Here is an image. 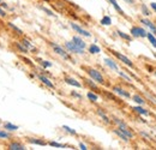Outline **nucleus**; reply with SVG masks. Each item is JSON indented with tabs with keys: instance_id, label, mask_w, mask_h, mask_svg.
<instances>
[{
	"instance_id": "obj_21",
	"label": "nucleus",
	"mask_w": 156,
	"mask_h": 150,
	"mask_svg": "<svg viewBox=\"0 0 156 150\" xmlns=\"http://www.w3.org/2000/svg\"><path fill=\"white\" fill-rule=\"evenodd\" d=\"M89 52L91 53V54H98L101 52V49H100V47L96 46V45H91L90 47H89Z\"/></svg>"
},
{
	"instance_id": "obj_40",
	"label": "nucleus",
	"mask_w": 156,
	"mask_h": 150,
	"mask_svg": "<svg viewBox=\"0 0 156 150\" xmlns=\"http://www.w3.org/2000/svg\"><path fill=\"white\" fill-rule=\"evenodd\" d=\"M0 6H1V7H5V9H7V4H5V2H0Z\"/></svg>"
},
{
	"instance_id": "obj_42",
	"label": "nucleus",
	"mask_w": 156,
	"mask_h": 150,
	"mask_svg": "<svg viewBox=\"0 0 156 150\" xmlns=\"http://www.w3.org/2000/svg\"><path fill=\"white\" fill-rule=\"evenodd\" d=\"M125 1H127L129 4H132V2H133V0H125Z\"/></svg>"
},
{
	"instance_id": "obj_44",
	"label": "nucleus",
	"mask_w": 156,
	"mask_h": 150,
	"mask_svg": "<svg viewBox=\"0 0 156 150\" xmlns=\"http://www.w3.org/2000/svg\"><path fill=\"white\" fill-rule=\"evenodd\" d=\"M155 75H156V72H155Z\"/></svg>"
},
{
	"instance_id": "obj_22",
	"label": "nucleus",
	"mask_w": 156,
	"mask_h": 150,
	"mask_svg": "<svg viewBox=\"0 0 156 150\" xmlns=\"http://www.w3.org/2000/svg\"><path fill=\"white\" fill-rule=\"evenodd\" d=\"M98 114L100 115V116H101V118H102V120H103L106 124H109V119H108V116L105 114V112H103V111H101V109L98 108Z\"/></svg>"
},
{
	"instance_id": "obj_33",
	"label": "nucleus",
	"mask_w": 156,
	"mask_h": 150,
	"mask_svg": "<svg viewBox=\"0 0 156 150\" xmlns=\"http://www.w3.org/2000/svg\"><path fill=\"white\" fill-rule=\"evenodd\" d=\"M142 10H143V13H144V15H147V16H149V15H150V12L148 11V9H147V6H145V5H142Z\"/></svg>"
},
{
	"instance_id": "obj_7",
	"label": "nucleus",
	"mask_w": 156,
	"mask_h": 150,
	"mask_svg": "<svg viewBox=\"0 0 156 150\" xmlns=\"http://www.w3.org/2000/svg\"><path fill=\"white\" fill-rule=\"evenodd\" d=\"M114 133L117 134L119 138H121V139H122V141H125V142H129V139H130V137H129L125 132L121 131L119 127H118V129H114Z\"/></svg>"
},
{
	"instance_id": "obj_14",
	"label": "nucleus",
	"mask_w": 156,
	"mask_h": 150,
	"mask_svg": "<svg viewBox=\"0 0 156 150\" xmlns=\"http://www.w3.org/2000/svg\"><path fill=\"white\" fill-rule=\"evenodd\" d=\"M72 41L77 45L78 47H80V48H85V42L82 40L80 38H78V36H75V38H72Z\"/></svg>"
},
{
	"instance_id": "obj_26",
	"label": "nucleus",
	"mask_w": 156,
	"mask_h": 150,
	"mask_svg": "<svg viewBox=\"0 0 156 150\" xmlns=\"http://www.w3.org/2000/svg\"><path fill=\"white\" fill-rule=\"evenodd\" d=\"M88 98L90 100V101H93V102H96L98 100V95L96 94H94V93H88Z\"/></svg>"
},
{
	"instance_id": "obj_32",
	"label": "nucleus",
	"mask_w": 156,
	"mask_h": 150,
	"mask_svg": "<svg viewBox=\"0 0 156 150\" xmlns=\"http://www.w3.org/2000/svg\"><path fill=\"white\" fill-rule=\"evenodd\" d=\"M133 100L136 101L137 103H139V105H143V103H144V100H143L139 95H135V96H133Z\"/></svg>"
},
{
	"instance_id": "obj_8",
	"label": "nucleus",
	"mask_w": 156,
	"mask_h": 150,
	"mask_svg": "<svg viewBox=\"0 0 156 150\" xmlns=\"http://www.w3.org/2000/svg\"><path fill=\"white\" fill-rule=\"evenodd\" d=\"M39 79L44 84V85H47L48 88H51V89H54V84L47 78V77H44V76H42V75H39Z\"/></svg>"
},
{
	"instance_id": "obj_4",
	"label": "nucleus",
	"mask_w": 156,
	"mask_h": 150,
	"mask_svg": "<svg viewBox=\"0 0 156 150\" xmlns=\"http://www.w3.org/2000/svg\"><path fill=\"white\" fill-rule=\"evenodd\" d=\"M147 34L148 33H145V30L142 29V28H139V27H133L131 29V35L135 36V38H145Z\"/></svg>"
},
{
	"instance_id": "obj_38",
	"label": "nucleus",
	"mask_w": 156,
	"mask_h": 150,
	"mask_svg": "<svg viewBox=\"0 0 156 150\" xmlns=\"http://www.w3.org/2000/svg\"><path fill=\"white\" fill-rule=\"evenodd\" d=\"M79 148L82 150H87L88 148H87V145L85 144H83V143H79Z\"/></svg>"
},
{
	"instance_id": "obj_41",
	"label": "nucleus",
	"mask_w": 156,
	"mask_h": 150,
	"mask_svg": "<svg viewBox=\"0 0 156 150\" xmlns=\"http://www.w3.org/2000/svg\"><path fill=\"white\" fill-rule=\"evenodd\" d=\"M150 6H151V7L156 11V2H151V4H150Z\"/></svg>"
},
{
	"instance_id": "obj_39",
	"label": "nucleus",
	"mask_w": 156,
	"mask_h": 150,
	"mask_svg": "<svg viewBox=\"0 0 156 150\" xmlns=\"http://www.w3.org/2000/svg\"><path fill=\"white\" fill-rule=\"evenodd\" d=\"M71 94H72V96H75V97H78V98H82V95L77 94V93H75V91H73V93H71Z\"/></svg>"
},
{
	"instance_id": "obj_10",
	"label": "nucleus",
	"mask_w": 156,
	"mask_h": 150,
	"mask_svg": "<svg viewBox=\"0 0 156 150\" xmlns=\"http://www.w3.org/2000/svg\"><path fill=\"white\" fill-rule=\"evenodd\" d=\"M9 149L10 150H24V145L23 144H20L18 142H12V143H10L9 144Z\"/></svg>"
},
{
	"instance_id": "obj_36",
	"label": "nucleus",
	"mask_w": 156,
	"mask_h": 150,
	"mask_svg": "<svg viewBox=\"0 0 156 150\" xmlns=\"http://www.w3.org/2000/svg\"><path fill=\"white\" fill-rule=\"evenodd\" d=\"M0 17H6V12L2 10L1 6H0Z\"/></svg>"
},
{
	"instance_id": "obj_18",
	"label": "nucleus",
	"mask_w": 156,
	"mask_h": 150,
	"mask_svg": "<svg viewBox=\"0 0 156 150\" xmlns=\"http://www.w3.org/2000/svg\"><path fill=\"white\" fill-rule=\"evenodd\" d=\"M16 45V47H17V49L20 51V53H28V48L22 43V42H16L15 43Z\"/></svg>"
},
{
	"instance_id": "obj_31",
	"label": "nucleus",
	"mask_w": 156,
	"mask_h": 150,
	"mask_svg": "<svg viewBox=\"0 0 156 150\" xmlns=\"http://www.w3.org/2000/svg\"><path fill=\"white\" fill-rule=\"evenodd\" d=\"M51 147H55V148H65L66 145H64V144H60V143H57V142H49L48 143Z\"/></svg>"
},
{
	"instance_id": "obj_23",
	"label": "nucleus",
	"mask_w": 156,
	"mask_h": 150,
	"mask_svg": "<svg viewBox=\"0 0 156 150\" xmlns=\"http://www.w3.org/2000/svg\"><path fill=\"white\" fill-rule=\"evenodd\" d=\"M111 23H112V19L109 18L108 16H105L103 18L101 19V24L102 25H111Z\"/></svg>"
},
{
	"instance_id": "obj_12",
	"label": "nucleus",
	"mask_w": 156,
	"mask_h": 150,
	"mask_svg": "<svg viewBox=\"0 0 156 150\" xmlns=\"http://www.w3.org/2000/svg\"><path fill=\"white\" fill-rule=\"evenodd\" d=\"M4 129L7 130V131H17L18 130V126L17 125H13L12 123H5L4 124Z\"/></svg>"
},
{
	"instance_id": "obj_37",
	"label": "nucleus",
	"mask_w": 156,
	"mask_h": 150,
	"mask_svg": "<svg viewBox=\"0 0 156 150\" xmlns=\"http://www.w3.org/2000/svg\"><path fill=\"white\" fill-rule=\"evenodd\" d=\"M119 75L121 76V77H124V78H125L126 80H131V78H130L129 76H126V75H125V73H122V72H119Z\"/></svg>"
},
{
	"instance_id": "obj_25",
	"label": "nucleus",
	"mask_w": 156,
	"mask_h": 150,
	"mask_svg": "<svg viewBox=\"0 0 156 150\" xmlns=\"http://www.w3.org/2000/svg\"><path fill=\"white\" fill-rule=\"evenodd\" d=\"M20 42H22V43H23V45H24V46H25L28 49H34V46H33V45H31V43H30V42H29L27 38H23Z\"/></svg>"
},
{
	"instance_id": "obj_11",
	"label": "nucleus",
	"mask_w": 156,
	"mask_h": 150,
	"mask_svg": "<svg viewBox=\"0 0 156 150\" xmlns=\"http://www.w3.org/2000/svg\"><path fill=\"white\" fill-rule=\"evenodd\" d=\"M65 82L67 83V84H70V85H72V87H76V88H80L82 87V84L77 82L75 78H70V77H66L65 78Z\"/></svg>"
},
{
	"instance_id": "obj_28",
	"label": "nucleus",
	"mask_w": 156,
	"mask_h": 150,
	"mask_svg": "<svg viewBox=\"0 0 156 150\" xmlns=\"http://www.w3.org/2000/svg\"><path fill=\"white\" fill-rule=\"evenodd\" d=\"M62 129H64L66 132H69L70 134H73V136H75V134H77V132L75 131L73 129H71V127H69V126H66V125H64V126H62Z\"/></svg>"
},
{
	"instance_id": "obj_16",
	"label": "nucleus",
	"mask_w": 156,
	"mask_h": 150,
	"mask_svg": "<svg viewBox=\"0 0 156 150\" xmlns=\"http://www.w3.org/2000/svg\"><path fill=\"white\" fill-rule=\"evenodd\" d=\"M28 142L31 143V144H37V145H46V144H47L44 141L36 139V138H28Z\"/></svg>"
},
{
	"instance_id": "obj_27",
	"label": "nucleus",
	"mask_w": 156,
	"mask_h": 150,
	"mask_svg": "<svg viewBox=\"0 0 156 150\" xmlns=\"http://www.w3.org/2000/svg\"><path fill=\"white\" fill-rule=\"evenodd\" d=\"M147 38H149V41L151 42V45L156 48V38H154V35H153V34H150V33H148V34H147Z\"/></svg>"
},
{
	"instance_id": "obj_6",
	"label": "nucleus",
	"mask_w": 156,
	"mask_h": 150,
	"mask_svg": "<svg viewBox=\"0 0 156 150\" xmlns=\"http://www.w3.org/2000/svg\"><path fill=\"white\" fill-rule=\"evenodd\" d=\"M71 28H72L75 31H77L78 34H80V35H83V36H85V38H91V34H90V33H88L87 30H84L83 28H80L79 25L75 24V23H71Z\"/></svg>"
},
{
	"instance_id": "obj_1",
	"label": "nucleus",
	"mask_w": 156,
	"mask_h": 150,
	"mask_svg": "<svg viewBox=\"0 0 156 150\" xmlns=\"http://www.w3.org/2000/svg\"><path fill=\"white\" fill-rule=\"evenodd\" d=\"M84 69L87 70V73L89 75V77H90L93 80L98 82L100 84H103V83H105V78H103V76L101 75L100 71L95 70V69H91V67H84Z\"/></svg>"
},
{
	"instance_id": "obj_29",
	"label": "nucleus",
	"mask_w": 156,
	"mask_h": 150,
	"mask_svg": "<svg viewBox=\"0 0 156 150\" xmlns=\"http://www.w3.org/2000/svg\"><path fill=\"white\" fill-rule=\"evenodd\" d=\"M117 33H118V35H119L121 38H124V40H127V41H130V40H131V36L126 35V34H125V33H122V31H119V30H118Z\"/></svg>"
},
{
	"instance_id": "obj_30",
	"label": "nucleus",
	"mask_w": 156,
	"mask_h": 150,
	"mask_svg": "<svg viewBox=\"0 0 156 150\" xmlns=\"http://www.w3.org/2000/svg\"><path fill=\"white\" fill-rule=\"evenodd\" d=\"M133 109H135L137 113H139V114H143V115H148V114H149V113H148V111L143 109L142 107H136V108H133Z\"/></svg>"
},
{
	"instance_id": "obj_35",
	"label": "nucleus",
	"mask_w": 156,
	"mask_h": 150,
	"mask_svg": "<svg viewBox=\"0 0 156 150\" xmlns=\"http://www.w3.org/2000/svg\"><path fill=\"white\" fill-rule=\"evenodd\" d=\"M41 9H42V10L44 11V12H47V13H48L49 16H54V13H53L52 11H49V10H47V9H44V7H41Z\"/></svg>"
},
{
	"instance_id": "obj_20",
	"label": "nucleus",
	"mask_w": 156,
	"mask_h": 150,
	"mask_svg": "<svg viewBox=\"0 0 156 150\" xmlns=\"http://www.w3.org/2000/svg\"><path fill=\"white\" fill-rule=\"evenodd\" d=\"M84 82H85V84L89 87V88H91V89H95V90H98V85L93 82V80H90V79H88V78H84L83 79Z\"/></svg>"
},
{
	"instance_id": "obj_19",
	"label": "nucleus",
	"mask_w": 156,
	"mask_h": 150,
	"mask_svg": "<svg viewBox=\"0 0 156 150\" xmlns=\"http://www.w3.org/2000/svg\"><path fill=\"white\" fill-rule=\"evenodd\" d=\"M108 1H109V2H111V4L113 5V7H114V9L117 10V11L119 12V13H120V15H122V16H124V11H122V10H121V7H120V6L118 5L117 0H108Z\"/></svg>"
},
{
	"instance_id": "obj_13",
	"label": "nucleus",
	"mask_w": 156,
	"mask_h": 150,
	"mask_svg": "<svg viewBox=\"0 0 156 150\" xmlns=\"http://www.w3.org/2000/svg\"><path fill=\"white\" fill-rule=\"evenodd\" d=\"M105 62H106V65L108 66V67H111V69H113L114 71H118V66H117V64L113 61V60H111V59H105Z\"/></svg>"
},
{
	"instance_id": "obj_2",
	"label": "nucleus",
	"mask_w": 156,
	"mask_h": 150,
	"mask_svg": "<svg viewBox=\"0 0 156 150\" xmlns=\"http://www.w3.org/2000/svg\"><path fill=\"white\" fill-rule=\"evenodd\" d=\"M65 47H66V49H67L69 52H71V53H76V54H84V48L78 47L73 41H72V42H66V43H65Z\"/></svg>"
},
{
	"instance_id": "obj_15",
	"label": "nucleus",
	"mask_w": 156,
	"mask_h": 150,
	"mask_svg": "<svg viewBox=\"0 0 156 150\" xmlns=\"http://www.w3.org/2000/svg\"><path fill=\"white\" fill-rule=\"evenodd\" d=\"M7 25H9V27H10V28H11V29H12V30H13V31H15V33L17 34V35H20V36L23 35V31L20 30V28H18V27H16V25H15L13 23H11V22H9V23H7Z\"/></svg>"
},
{
	"instance_id": "obj_43",
	"label": "nucleus",
	"mask_w": 156,
	"mask_h": 150,
	"mask_svg": "<svg viewBox=\"0 0 156 150\" xmlns=\"http://www.w3.org/2000/svg\"><path fill=\"white\" fill-rule=\"evenodd\" d=\"M0 2H1V0H0Z\"/></svg>"
},
{
	"instance_id": "obj_34",
	"label": "nucleus",
	"mask_w": 156,
	"mask_h": 150,
	"mask_svg": "<svg viewBox=\"0 0 156 150\" xmlns=\"http://www.w3.org/2000/svg\"><path fill=\"white\" fill-rule=\"evenodd\" d=\"M42 66L43 67H51L52 66V62H49V61H42Z\"/></svg>"
},
{
	"instance_id": "obj_3",
	"label": "nucleus",
	"mask_w": 156,
	"mask_h": 150,
	"mask_svg": "<svg viewBox=\"0 0 156 150\" xmlns=\"http://www.w3.org/2000/svg\"><path fill=\"white\" fill-rule=\"evenodd\" d=\"M51 46H52V48H53V51L60 55L61 58H64L65 60H71V56L67 54V52H65V49L64 48H61L59 45H55V43H53V42H51Z\"/></svg>"
},
{
	"instance_id": "obj_9",
	"label": "nucleus",
	"mask_w": 156,
	"mask_h": 150,
	"mask_svg": "<svg viewBox=\"0 0 156 150\" xmlns=\"http://www.w3.org/2000/svg\"><path fill=\"white\" fill-rule=\"evenodd\" d=\"M113 91L119 95H121V96H124V97H126V98H130V97H131V95L129 94L127 91H125L122 88H119V87H114V88H113Z\"/></svg>"
},
{
	"instance_id": "obj_5",
	"label": "nucleus",
	"mask_w": 156,
	"mask_h": 150,
	"mask_svg": "<svg viewBox=\"0 0 156 150\" xmlns=\"http://www.w3.org/2000/svg\"><path fill=\"white\" fill-rule=\"evenodd\" d=\"M112 53L114 54V55L117 56L118 59L120 60V61H122L124 64H126L127 66H130V67H133V64H132V61L127 58V56L122 55V54H120V53H118V52H115V51H112Z\"/></svg>"
},
{
	"instance_id": "obj_24",
	"label": "nucleus",
	"mask_w": 156,
	"mask_h": 150,
	"mask_svg": "<svg viewBox=\"0 0 156 150\" xmlns=\"http://www.w3.org/2000/svg\"><path fill=\"white\" fill-rule=\"evenodd\" d=\"M10 138H11V134H10V133L0 130V139H10Z\"/></svg>"
},
{
	"instance_id": "obj_17",
	"label": "nucleus",
	"mask_w": 156,
	"mask_h": 150,
	"mask_svg": "<svg viewBox=\"0 0 156 150\" xmlns=\"http://www.w3.org/2000/svg\"><path fill=\"white\" fill-rule=\"evenodd\" d=\"M140 22H142V23H144L147 27H149V28L151 29V31H153V33H156V27L151 23V22H150V20H148V19H140Z\"/></svg>"
}]
</instances>
